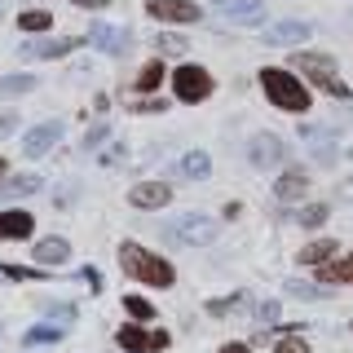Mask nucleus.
Segmentation results:
<instances>
[{"label":"nucleus","instance_id":"obj_1","mask_svg":"<svg viewBox=\"0 0 353 353\" xmlns=\"http://www.w3.org/2000/svg\"><path fill=\"white\" fill-rule=\"evenodd\" d=\"M119 265H124L128 279H141L150 287H172V279H176L168 261L154 256V252H146V248H137V243H124V248H119Z\"/></svg>","mask_w":353,"mask_h":353},{"label":"nucleus","instance_id":"obj_2","mask_svg":"<svg viewBox=\"0 0 353 353\" xmlns=\"http://www.w3.org/2000/svg\"><path fill=\"white\" fill-rule=\"evenodd\" d=\"M261 88H265V97H270L274 106H283V110H309V93H305V84L296 80L292 71H279V66H265L261 71Z\"/></svg>","mask_w":353,"mask_h":353},{"label":"nucleus","instance_id":"obj_3","mask_svg":"<svg viewBox=\"0 0 353 353\" xmlns=\"http://www.w3.org/2000/svg\"><path fill=\"white\" fill-rule=\"evenodd\" d=\"M292 62L301 66V71H305L318 88H327L331 97H340V102H349V97H353V93H349V84L336 75V58H327V53H296Z\"/></svg>","mask_w":353,"mask_h":353},{"label":"nucleus","instance_id":"obj_4","mask_svg":"<svg viewBox=\"0 0 353 353\" xmlns=\"http://www.w3.org/2000/svg\"><path fill=\"white\" fill-rule=\"evenodd\" d=\"M168 239L176 243H194V248H203V243L216 239V221L203 216V212H181L176 221H168V230H163Z\"/></svg>","mask_w":353,"mask_h":353},{"label":"nucleus","instance_id":"obj_5","mask_svg":"<svg viewBox=\"0 0 353 353\" xmlns=\"http://www.w3.org/2000/svg\"><path fill=\"white\" fill-rule=\"evenodd\" d=\"M172 93L194 106V102H203V97L212 93V75H208L203 66H176L172 71Z\"/></svg>","mask_w":353,"mask_h":353},{"label":"nucleus","instance_id":"obj_6","mask_svg":"<svg viewBox=\"0 0 353 353\" xmlns=\"http://www.w3.org/2000/svg\"><path fill=\"white\" fill-rule=\"evenodd\" d=\"M248 159H252V168H279V163L287 159V146L279 137H274V132H256V137H252V146H248Z\"/></svg>","mask_w":353,"mask_h":353},{"label":"nucleus","instance_id":"obj_7","mask_svg":"<svg viewBox=\"0 0 353 353\" xmlns=\"http://www.w3.org/2000/svg\"><path fill=\"white\" fill-rule=\"evenodd\" d=\"M62 132H66V128L58 124V119H49V124L31 128L27 137H22V154H27V159H40V154H49V150L62 141Z\"/></svg>","mask_w":353,"mask_h":353},{"label":"nucleus","instance_id":"obj_8","mask_svg":"<svg viewBox=\"0 0 353 353\" xmlns=\"http://www.w3.org/2000/svg\"><path fill=\"white\" fill-rule=\"evenodd\" d=\"M146 14L159 22H199L194 0H146Z\"/></svg>","mask_w":353,"mask_h":353},{"label":"nucleus","instance_id":"obj_9","mask_svg":"<svg viewBox=\"0 0 353 353\" xmlns=\"http://www.w3.org/2000/svg\"><path fill=\"white\" fill-rule=\"evenodd\" d=\"M115 340L128 353H146V349H163V345H168V331H141L137 323H128V327H119Z\"/></svg>","mask_w":353,"mask_h":353},{"label":"nucleus","instance_id":"obj_10","mask_svg":"<svg viewBox=\"0 0 353 353\" xmlns=\"http://www.w3.org/2000/svg\"><path fill=\"white\" fill-rule=\"evenodd\" d=\"M212 9L225 14L230 22H248V27L265 22V5H261V0H212Z\"/></svg>","mask_w":353,"mask_h":353},{"label":"nucleus","instance_id":"obj_11","mask_svg":"<svg viewBox=\"0 0 353 353\" xmlns=\"http://www.w3.org/2000/svg\"><path fill=\"white\" fill-rule=\"evenodd\" d=\"M314 36V27L301 18H287V22H274V27H265V44H305Z\"/></svg>","mask_w":353,"mask_h":353},{"label":"nucleus","instance_id":"obj_12","mask_svg":"<svg viewBox=\"0 0 353 353\" xmlns=\"http://www.w3.org/2000/svg\"><path fill=\"white\" fill-rule=\"evenodd\" d=\"M168 199H172V190H168L163 181H137V185L128 190V203H132V208H146V212L163 208Z\"/></svg>","mask_w":353,"mask_h":353},{"label":"nucleus","instance_id":"obj_13","mask_svg":"<svg viewBox=\"0 0 353 353\" xmlns=\"http://www.w3.org/2000/svg\"><path fill=\"white\" fill-rule=\"evenodd\" d=\"M80 36H66V40H27L22 44V58H62V53L80 49Z\"/></svg>","mask_w":353,"mask_h":353},{"label":"nucleus","instance_id":"obj_14","mask_svg":"<svg viewBox=\"0 0 353 353\" xmlns=\"http://www.w3.org/2000/svg\"><path fill=\"white\" fill-rule=\"evenodd\" d=\"M31 230H36V221H31V212H0V239L18 243V239H27Z\"/></svg>","mask_w":353,"mask_h":353},{"label":"nucleus","instance_id":"obj_15","mask_svg":"<svg viewBox=\"0 0 353 353\" xmlns=\"http://www.w3.org/2000/svg\"><path fill=\"white\" fill-rule=\"evenodd\" d=\"M88 40L93 44H102L106 53H124L128 49V31H115V27H102V22H97L93 31H88Z\"/></svg>","mask_w":353,"mask_h":353},{"label":"nucleus","instance_id":"obj_16","mask_svg":"<svg viewBox=\"0 0 353 353\" xmlns=\"http://www.w3.org/2000/svg\"><path fill=\"white\" fill-rule=\"evenodd\" d=\"M66 256H71V243L66 239H40L36 243V261L40 265H62Z\"/></svg>","mask_w":353,"mask_h":353},{"label":"nucleus","instance_id":"obj_17","mask_svg":"<svg viewBox=\"0 0 353 353\" xmlns=\"http://www.w3.org/2000/svg\"><path fill=\"white\" fill-rule=\"evenodd\" d=\"M176 172H181V176H190V181H203V176L212 172V159H208L203 150H190V154H181Z\"/></svg>","mask_w":353,"mask_h":353},{"label":"nucleus","instance_id":"obj_18","mask_svg":"<svg viewBox=\"0 0 353 353\" xmlns=\"http://www.w3.org/2000/svg\"><path fill=\"white\" fill-rule=\"evenodd\" d=\"M22 93H36V75H5V80H0V97H5V102H14Z\"/></svg>","mask_w":353,"mask_h":353},{"label":"nucleus","instance_id":"obj_19","mask_svg":"<svg viewBox=\"0 0 353 353\" xmlns=\"http://www.w3.org/2000/svg\"><path fill=\"white\" fill-rule=\"evenodd\" d=\"M279 199H305V190H309V181H305V172H287V176H279Z\"/></svg>","mask_w":353,"mask_h":353},{"label":"nucleus","instance_id":"obj_20","mask_svg":"<svg viewBox=\"0 0 353 353\" xmlns=\"http://www.w3.org/2000/svg\"><path fill=\"white\" fill-rule=\"evenodd\" d=\"M318 279H323V283H349L353 279V256L340 261V265H323V270H318Z\"/></svg>","mask_w":353,"mask_h":353},{"label":"nucleus","instance_id":"obj_21","mask_svg":"<svg viewBox=\"0 0 353 353\" xmlns=\"http://www.w3.org/2000/svg\"><path fill=\"white\" fill-rule=\"evenodd\" d=\"M331 252H336V243H331V239H318V243H309V248L301 252V265H318V261H327Z\"/></svg>","mask_w":353,"mask_h":353},{"label":"nucleus","instance_id":"obj_22","mask_svg":"<svg viewBox=\"0 0 353 353\" xmlns=\"http://www.w3.org/2000/svg\"><path fill=\"white\" fill-rule=\"evenodd\" d=\"M49 22H53V18L44 14V9H27V14L18 18V27H22V31H49Z\"/></svg>","mask_w":353,"mask_h":353},{"label":"nucleus","instance_id":"obj_23","mask_svg":"<svg viewBox=\"0 0 353 353\" xmlns=\"http://www.w3.org/2000/svg\"><path fill=\"white\" fill-rule=\"evenodd\" d=\"M154 49H159V53H185V36L163 31V36H154Z\"/></svg>","mask_w":353,"mask_h":353},{"label":"nucleus","instance_id":"obj_24","mask_svg":"<svg viewBox=\"0 0 353 353\" xmlns=\"http://www.w3.org/2000/svg\"><path fill=\"white\" fill-rule=\"evenodd\" d=\"M58 340H62L58 327H31L27 331V345H58Z\"/></svg>","mask_w":353,"mask_h":353},{"label":"nucleus","instance_id":"obj_25","mask_svg":"<svg viewBox=\"0 0 353 353\" xmlns=\"http://www.w3.org/2000/svg\"><path fill=\"white\" fill-rule=\"evenodd\" d=\"M124 309H128L132 318H141V323H146V318H154V305L141 301V296H124Z\"/></svg>","mask_w":353,"mask_h":353},{"label":"nucleus","instance_id":"obj_26","mask_svg":"<svg viewBox=\"0 0 353 353\" xmlns=\"http://www.w3.org/2000/svg\"><path fill=\"white\" fill-rule=\"evenodd\" d=\"M159 80H163V66H159V62H150V66H146V71H141V75H137V88H141V93H150V88H154V84H159Z\"/></svg>","mask_w":353,"mask_h":353},{"label":"nucleus","instance_id":"obj_27","mask_svg":"<svg viewBox=\"0 0 353 353\" xmlns=\"http://www.w3.org/2000/svg\"><path fill=\"white\" fill-rule=\"evenodd\" d=\"M287 292L301 296V301H318V296H327V287H314V283H287Z\"/></svg>","mask_w":353,"mask_h":353},{"label":"nucleus","instance_id":"obj_28","mask_svg":"<svg viewBox=\"0 0 353 353\" xmlns=\"http://www.w3.org/2000/svg\"><path fill=\"white\" fill-rule=\"evenodd\" d=\"M323 221H327V208H323V203L301 208V225H323Z\"/></svg>","mask_w":353,"mask_h":353},{"label":"nucleus","instance_id":"obj_29","mask_svg":"<svg viewBox=\"0 0 353 353\" xmlns=\"http://www.w3.org/2000/svg\"><path fill=\"white\" fill-rule=\"evenodd\" d=\"M279 353H309V345H305V340H283Z\"/></svg>","mask_w":353,"mask_h":353},{"label":"nucleus","instance_id":"obj_30","mask_svg":"<svg viewBox=\"0 0 353 353\" xmlns=\"http://www.w3.org/2000/svg\"><path fill=\"white\" fill-rule=\"evenodd\" d=\"M119 159H124V146H110V150L102 154V163H110V168H119Z\"/></svg>","mask_w":353,"mask_h":353},{"label":"nucleus","instance_id":"obj_31","mask_svg":"<svg viewBox=\"0 0 353 353\" xmlns=\"http://www.w3.org/2000/svg\"><path fill=\"white\" fill-rule=\"evenodd\" d=\"M18 128V115H0V132H14Z\"/></svg>","mask_w":353,"mask_h":353},{"label":"nucleus","instance_id":"obj_32","mask_svg":"<svg viewBox=\"0 0 353 353\" xmlns=\"http://www.w3.org/2000/svg\"><path fill=\"white\" fill-rule=\"evenodd\" d=\"M221 353H252V349H248V345H225Z\"/></svg>","mask_w":353,"mask_h":353},{"label":"nucleus","instance_id":"obj_33","mask_svg":"<svg viewBox=\"0 0 353 353\" xmlns=\"http://www.w3.org/2000/svg\"><path fill=\"white\" fill-rule=\"evenodd\" d=\"M5 172H9V163H5V154H0V181H5Z\"/></svg>","mask_w":353,"mask_h":353}]
</instances>
